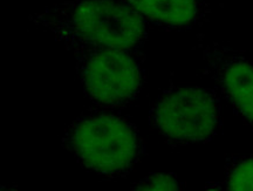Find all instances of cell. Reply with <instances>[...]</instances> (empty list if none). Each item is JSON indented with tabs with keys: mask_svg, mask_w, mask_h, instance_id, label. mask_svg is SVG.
Returning a JSON list of instances; mask_svg holds the SVG:
<instances>
[{
	"mask_svg": "<svg viewBox=\"0 0 253 191\" xmlns=\"http://www.w3.org/2000/svg\"><path fill=\"white\" fill-rule=\"evenodd\" d=\"M30 21L68 50L112 47L141 50L148 25L121 0H68L33 13Z\"/></svg>",
	"mask_w": 253,
	"mask_h": 191,
	"instance_id": "6da1fadb",
	"label": "cell"
},
{
	"mask_svg": "<svg viewBox=\"0 0 253 191\" xmlns=\"http://www.w3.org/2000/svg\"><path fill=\"white\" fill-rule=\"evenodd\" d=\"M61 143L84 169L108 180L128 176L144 155L143 140L134 123L102 107L73 120Z\"/></svg>",
	"mask_w": 253,
	"mask_h": 191,
	"instance_id": "7a4b0ae2",
	"label": "cell"
},
{
	"mask_svg": "<svg viewBox=\"0 0 253 191\" xmlns=\"http://www.w3.org/2000/svg\"><path fill=\"white\" fill-rule=\"evenodd\" d=\"M72 53L84 94L95 106L121 108L138 97L145 75L141 50L89 47Z\"/></svg>",
	"mask_w": 253,
	"mask_h": 191,
	"instance_id": "3957f363",
	"label": "cell"
},
{
	"mask_svg": "<svg viewBox=\"0 0 253 191\" xmlns=\"http://www.w3.org/2000/svg\"><path fill=\"white\" fill-rule=\"evenodd\" d=\"M150 123L170 144L208 142L220 126L219 98L199 86L171 87L151 107Z\"/></svg>",
	"mask_w": 253,
	"mask_h": 191,
	"instance_id": "277c9868",
	"label": "cell"
},
{
	"mask_svg": "<svg viewBox=\"0 0 253 191\" xmlns=\"http://www.w3.org/2000/svg\"><path fill=\"white\" fill-rule=\"evenodd\" d=\"M203 59L221 93L253 129V61L218 44L204 47Z\"/></svg>",
	"mask_w": 253,
	"mask_h": 191,
	"instance_id": "5b68a950",
	"label": "cell"
},
{
	"mask_svg": "<svg viewBox=\"0 0 253 191\" xmlns=\"http://www.w3.org/2000/svg\"><path fill=\"white\" fill-rule=\"evenodd\" d=\"M150 24L166 30L185 31L207 18L202 0H121Z\"/></svg>",
	"mask_w": 253,
	"mask_h": 191,
	"instance_id": "8992f818",
	"label": "cell"
},
{
	"mask_svg": "<svg viewBox=\"0 0 253 191\" xmlns=\"http://www.w3.org/2000/svg\"><path fill=\"white\" fill-rule=\"evenodd\" d=\"M223 184L229 190L253 191V156L236 157L227 162Z\"/></svg>",
	"mask_w": 253,
	"mask_h": 191,
	"instance_id": "52a82bcc",
	"label": "cell"
},
{
	"mask_svg": "<svg viewBox=\"0 0 253 191\" xmlns=\"http://www.w3.org/2000/svg\"><path fill=\"white\" fill-rule=\"evenodd\" d=\"M181 184L173 175L151 174L132 184L131 190H178Z\"/></svg>",
	"mask_w": 253,
	"mask_h": 191,
	"instance_id": "ba28073f",
	"label": "cell"
}]
</instances>
